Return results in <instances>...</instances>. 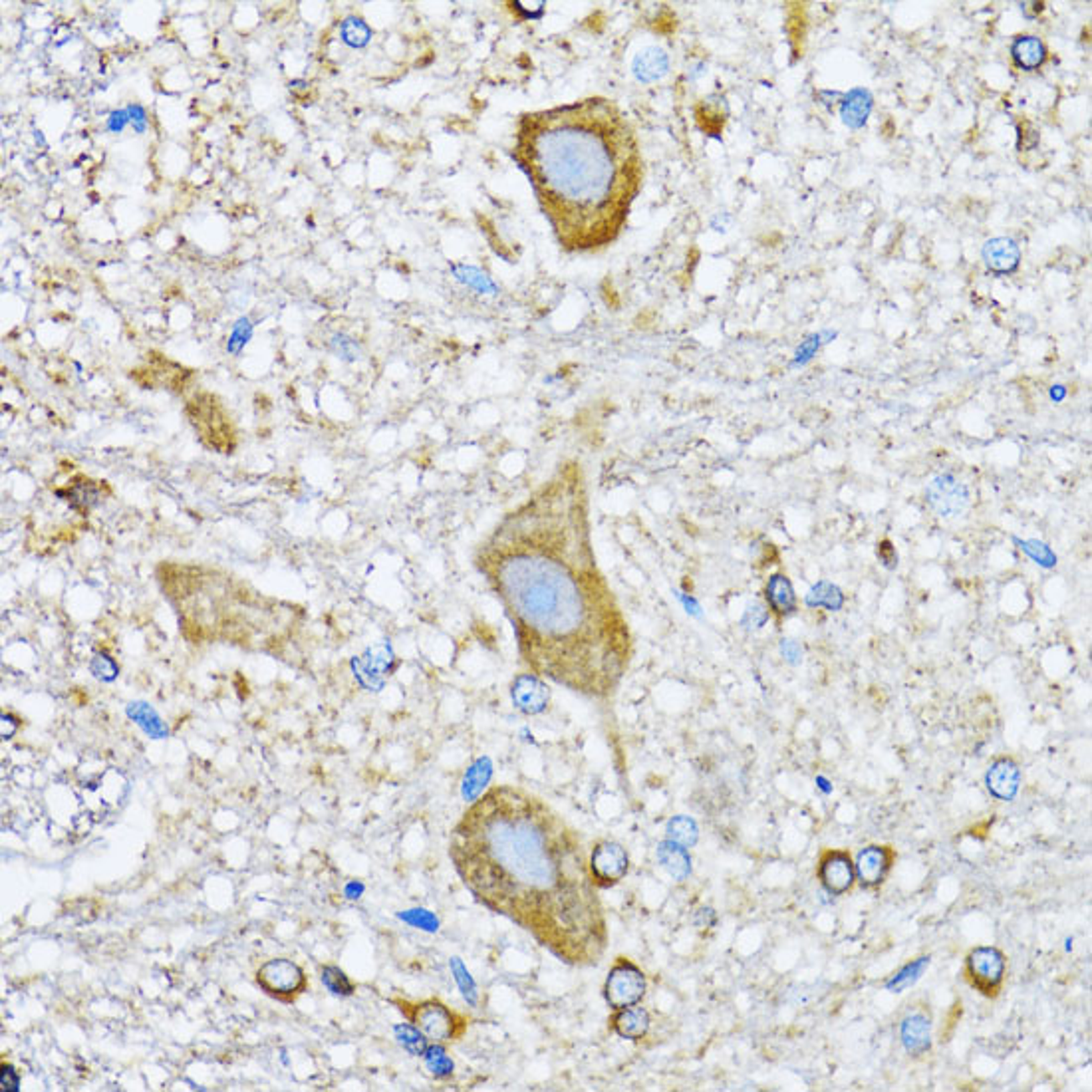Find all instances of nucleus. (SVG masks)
Wrapping results in <instances>:
<instances>
[{
  "mask_svg": "<svg viewBox=\"0 0 1092 1092\" xmlns=\"http://www.w3.org/2000/svg\"><path fill=\"white\" fill-rule=\"evenodd\" d=\"M477 567L532 674L592 699L618 690L630 632L596 562L580 469L561 471L509 510L479 546Z\"/></svg>",
  "mask_w": 1092,
  "mask_h": 1092,
  "instance_id": "nucleus-1",
  "label": "nucleus"
},
{
  "mask_svg": "<svg viewBox=\"0 0 1092 1092\" xmlns=\"http://www.w3.org/2000/svg\"><path fill=\"white\" fill-rule=\"evenodd\" d=\"M449 857L471 896L570 967H596L610 932L580 832L539 794L499 784L473 800Z\"/></svg>",
  "mask_w": 1092,
  "mask_h": 1092,
  "instance_id": "nucleus-2",
  "label": "nucleus"
},
{
  "mask_svg": "<svg viewBox=\"0 0 1092 1092\" xmlns=\"http://www.w3.org/2000/svg\"><path fill=\"white\" fill-rule=\"evenodd\" d=\"M515 158L567 251L620 235L642 177L638 142L612 100L586 98L519 120Z\"/></svg>",
  "mask_w": 1092,
  "mask_h": 1092,
  "instance_id": "nucleus-3",
  "label": "nucleus"
},
{
  "mask_svg": "<svg viewBox=\"0 0 1092 1092\" xmlns=\"http://www.w3.org/2000/svg\"><path fill=\"white\" fill-rule=\"evenodd\" d=\"M391 1005L416 1025L419 1031L427 1037L429 1043H439V1045H451V1043L461 1041L465 1032L469 1031L471 1017L451 1009L439 999H422V1001H410V999L394 997L390 999Z\"/></svg>",
  "mask_w": 1092,
  "mask_h": 1092,
  "instance_id": "nucleus-4",
  "label": "nucleus"
},
{
  "mask_svg": "<svg viewBox=\"0 0 1092 1092\" xmlns=\"http://www.w3.org/2000/svg\"><path fill=\"white\" fill-rule=\"evenodd\" d=\"M256 986L281 1003H294L308 987L303 967L288 957H274L255 971Z\"/></svg>",
  "mask_w": 1092,
  "mask_h": 1092,
  "instance_id": "nucleus-5",
  "label": "nucleus"
},
{
  "mask_svg": "<svg viewBox=\"0 0 1092 1092\" xmlns=\"http://www.w3.org/2000/svg\"><path fill=\"white\" fill-rule=\"evenodd\" d=\"M648 991L645 973L628 957H616L604 981V999L612 1011L642 1003Z\"/></svg>",
  "mask_w": 1092,
  "mask_h": 1092,
  "instance_id": "nucleus-6",
  "label": "nucleus"
},
{
  "mask_svg": "<svg viewBox=\"0 0 1092 1092\" xmlns=\"http://www.w3.org/2000/svg\"><path fill=\"white\" fill-rule=\"evenodd\" d=\"M1005 961L1003 951L997 948H976L970 951L965 960L967 979L979 993L986 997H997L999 989L1005 979Z\"/></svg>",
  "mask_w": 1092,
  "mask_h": 1092,
  "instance_id": "nucleus-7",
  "label": "nucleus"
},
{
  "mask_svg": "<svg viewBox=\"0 0 1092 1092\" xmlns=\"http://www.w3.org/2000/svg\"><path fill=\"white\" fill-rule=\"evenodd\" d=\"M588 868L596 886L612 888L626 878L630 870V857L620 842L600 841L590 850Z\"/></svg>",
  "mask_w": 1092,
  "mask_h": 1092,
  "instance_id": "nucleus-8",
  "label": "nucleus"
},
{
  "mask_svg": "<svg viewBox=\"0 0 1092 1092\" xmlns=\"http://www.w3.org/2000/svg\"><path fill=\"white\" fill-rule=\"evenodd\" d=\"M510 699L516 712L523 715H541L551 706V687L536 674H519L510 683Z\"/></svg>",
  "mask_w": 1092,
  "mask_h": 1092,
  "instance_id": "nucleus-9",
  "label": "nucleus"
},
{
  "mask_svg": "<svg viewBox=\"0 0 1092 1092\" xmlns=\"http://www.w3.org/2000/svg\"><path fill=\"white\" fill-rule=\"evenodd\" d=\"M819 880L828 894L842 896L857 882V870L848 852L842 850H831L822 854L819 864Z\"/></svg>",
  "mask_w": 1092,
  "mask_h": 1092,
  "instance_id": "nucleus-10",
  "label": "nucleus"
},
{
  "mask_svg": "<svg viewBox=\"0 0 1092 1092\" xmlns=\"http://www.w3.org/2000/svg\"><path fill=\"white\" fill-rule=\"evenodd\" d=\"M892 864H894V850L890 846L872 844V846L858 852L857 862H854L857 880L862 884V888L880 886L886 880L888 872L892 870Z\"/></svg>",
  "mask_w": 1092,
  "mask_h": 1092,
  "instance_id": "nucleus-11",
  "label": "nucleus"
},
{
  "mask_svg": "<svg viewBox=\"0 0 1092 1092\" xmlns=\"http://www.w3.org/2000/svg\"><path fill=\"white\" fill-rule=\"evenodd\" d=\"M902 1045L912 1057H922L932 1048V1019L924 1009H916L903 1017L900 1025Z\"/></svg>",
  "mask_w": 1092,
  "mask_h": 1092,
  "instance_id": "nucleus-12",
  "label": "nucleus"
},
{
  "mask_svg": "<svg viewBox=\"0 0 1092 1092\" xmlns=\"http://www.w3.org/2000/svg\"><path fill=\"white\" fill-rule=\"evenodd\" d=\"M987 790L999 800H1013L1021 787V771L1011 758L995 761L986 774Z\"/></svg>",
  "mask_w": 1092,
  "mask_h": 1092,
  "instance_id": "nucleus-13",
  "label": "nucleus"
},
{
  "mask_svg": "<svg viewBox=\"0 0 1092 1092\" xmlns=\"http://www.w3.org/2000/svg\"><path fill=\"white\" fill-rule=\"evenodd\" d=\"M928 494L932 507L938 510L941 516L961 513V509H964V505L967 503L965 487L960 485V483L950 475L935 479L932 487H929Z\"/></svg>",
  "mask_w": 1092,
  "mask_h": 1092,
  "instance_id": "nucleus-14",
  "label": "nucleus"
},
{
  "mask_svg": "<svg viewBox=\"0 0 1092 1092\" xmlns=\"http://www.w3.org/2000/svg\"><path fill=\"white\" fill-rule=\"evenodd\" d=\"M983 261L986 267L995 274H1009L1019 267L1021 251L1019 245L1009 236H995L983 245Z\"/></svg>",
  "mask_w": 1092,
  "mask_h": 1092,
  "instance_id": "nucleus-15",
  "label": "nucleus"
},
{
  "mask_svg": "<svg viewBox=\"0 0 1092 1092\" xmlns=\"http://www.w3.org/2000/svg\"><path fill=\"white\" fill-rule=\"evenodd\" d=\"M608 1023H610V1029L614 1031L620 1039L642 1041L650 1032L652 1017H650L648 1009L639 1007V1005H634V1007L614 1011V1015L608 1019Z\"/></svg>",
  "mask_w": 1092,
  "mask_h": 1092,
  "instance_id": "nucleus-16",
  "label": "nucleus"
},
{
  "mask_svg": "<svg viewBox=\"0 0 1092 1092\" xmlns=\"http://www.w3.org/2000/svg\"><path fill=\"white\" fill-rule=\"evenodd\" d=\"M670 72L668 52L658 46H648L638 52L632 60V74L638 82L654 84L660 82Z\"/></svg>",
  "mask_w": 1092,
  "mask_h": 1092,
  "instance_id": "nucleus-17",
  "label": "nucleus"
},
{
  "mask_svg": "<svg viewBox=\"0 0 1092 1092\" xmlns=\"http://www.w3.org/2000/svg\"><path fill=\"white\" fill-rule=\"evenodd\" d=\"M874 107V98L866 88H854L850 90L846 96H842L841 101V117L844 126H848L850 129H860L864 127V123L868 122L870 114H872Z\"/></svg>",
  "mask_w": 1092,
  "mask_h": 1092,
  "instance_id": "nucleus-18",
  "label": "nucleus"
},
{
  "mask_svg": "<svg viewBox=\"0 0 1092 1092\" xmlns=\"http://www.w3.org/2000/svg\"><path fill=\"white\" fill-rule=\"evenodd\" d=\"M126 713H127V717L132 719L133 723H136L137 727L149 737V739L161 741V739H168V737H169L168 723H165L163 717H161V715L155 712V709L149 706L147 701L127 703Z\"/></svg>",
  "mask_w": 1092,
  "mask_h": 1092,
  "instance_id": "nucleus-19",
  "label": "nucleus"
},
{
  "mask_svg": "<svg viewBox=\"0 0 1092 1092\" xmlns=\"http://www.w3.org/2000/svg\"><path fill=\"white\" fill-rule=\"evenodd\" d=\"M765 596L769 608L777 616L793 614L794 608H797V596H794L793 584H790V580L784 574H773L769 578Z\"/></svg>",
  "mask_w": 1092,
  "mask_h": 1092,
  "instance_id": "nucleus-20",
  "label": "nucleus"
},
{
  "mask_svg": "<svg viewBox=\"0 0 1092 1092\" xmlns=\"http://www.w3.org/2000/svg\"><path fill=\"white\" fill-rule=\"evenodd\" d=\"M1011 58L1021 70H1037L1047 60V48L1037 36H1017L1011 44Z\"/></svg>",
  "mask_w": 1092,
  "mask_h": 1092,
  "instance_id": "nucleus-21",
  "label": "nucleus"
},
{
  "mask_svg": "<svg viewBox=\"0 0 1092 1092\" xmlns=\"http://www.w3.org/2000/svg\"><path fill=\"white\" fill-rule=\"evenodd\" d=\"M658 862L664 866L665 872L677 882L687 880V876L691 874L690 852H687V848H683L680 844L671 841H664L658 846Z\"/></svg>",
  "mask_w": 1092,
  "mask_h": 1092,
  "instance_id": "nucleus-22",
  "label": "nucleus"
},
{
  "mask_svg": "<svg viewBox=\"0 0 1092 1092\" xmlns=\"http://www.w3.org/2000/svg\"><path fill=\"white\" fill-rule=\"evenodd\" d=\"M491 777H493L491 758L489 757L477 758V761L467 769L465 777H463V784H461L463 799L469 800V803L477 800L483 793H485V787L489 784V781H491Z\"/></svg>",
  "mask_w": 1092,
  "mask_h": 1092,
  "instance_id": "nucleus-23",
  "label": "nucleus"
},
{
  "mask_svg": "<svg viewBox=\"0 0 1092 1092\" xmlns=\"http://www.w3.org/2000/svg\"><path fill=\"white\" fill-rule=\"evenodd\" d=\"M423 1063L427 1073L432 1074L435 1080H448L453 1077L455 1073V1061L451 1058V1054L448 1051V1045H439V1043H429L427 1051L423 1054Z\"/></svg>",
  "mask_w": 1092,
  "mask_h": 1092,
  "instance_id": "nucleus-24",
  "label": "nucleus"
},
{
  "mask_svg": "<svg viewBox=\"0 0 1092 1092\" xmlns=\"http://www.w3.org/2000/svg\"><path fill=\"white\" fill-rule=\"evenodd\" d=\"M394 1039L397 1041V1045H400L403 1051L410 1054V1057H423L429 1047L427 1037H425L423 1032L411 1023L394 1025Z\"/></svg>",
  "mask_w": 1092,
  "mask_h": 1092,
  "instance_id": "nucleus-25",
  "label": "nucleus"
},
{
  "mask_svg": "<svg viewBox=\"0 0 1092 1092\" xmlns=\"http://www.w3.org/2000/svg\"><path fill=\"white\" fill-rule=\"evenodd\" d=\"M320 981L334 997H352L356 993V983L338 965H322Z\"/></svg>",
  "mask_w": 1092,
  "mask_h": 1092,
  "instance_id": "nucleus-26",
  "label": "nucleus"
},
{
  "mask_svg": "<svg viewBox=\"0 0 1092 1092\" xmlns=\"http://www.w3.org/2000/svg\"><path fill=\"white\" fill-rule=\"evenodd\" d=\"M665 835H668V841L680 844L683 848H691L696 846L697 838H699V828L697 822L690 819V816L680 815L674 816L668 822V828H665Z\"/></svg>",
  "mask_w": 1092,
  "mask_h": 1092,
  "instance_id": "nucleus-27",
  "label": "nucleus"
},
{
  "mask_svg": "<svg viewBox=\"0 0 1092 1092\" xmlns=\"http://www.w3.org/2000/svg\"><path fill=\"white\" fill-rule=\"evenodd\" d=\"M340 39L346 46L360 50V48H365L370 44V40H372V28L362 18L349 16L340 26Z\"/></svg>",
  "mask_w": 1092,
  "mask_h": 1092,
  "instance_id": "nucleus-28",
  "label": "nucleus"
},
{
  "mask_svg": "<svg viewBox=\"0 0 1092 1092\" xmlns=\"http://www.w3.org/2000/svg\"><path fill=\"white\" fill-rule=\"evenodd\" d=\"M928 965H929V957H919V960L912 961V964H908L903 970L898 971L896 976L886 983V989L892 993H902L903 989L912 987L913 983L924 976V971L928 970Z\"/></svg>",
  "mask_w": 1092,
  "mask_h": 1092,
  "instance_id": "nucleus-29",
  "label": "nucleus"
},
{
  "mask_svg": "<svg viewBox=\"0 0 1092 1092\" xmlns=\"http://www.w3.org/2000/svg\"><path fill=\"white\" fill-rule=\"evenodd\" d=\"M453 272H455L457 281L465 282L467 287L475 288L477 292H481V294H494V292H497V287H494V282L491 281V278H489L487 274H483L475 267L461 265V267H455Z\"/></svg>",
  "mask_w": 1092,
  "mask_h": 1092,
  "instance_id": "nucleus-30",
  "label": "nucleus"
},
{
  "mask_svg": "<svg viewBox=\"0 0 1092 1092\" xmlns=\"http://www.w3.org/2000/svg\"><path fill=\"white\" fill-rule=\"evenodd\" d=\"M449 967H451V973H453L457 986L461 989L463 997H465V1001L473 1005V1007H477V1001H479L477 986L475 981H473V977L469 976V971H467V967L463 965L461 957H451Z\"/></svg>",
  "mask_w": 1092,
  "mask_h": 1092,
  "instance_id": "nucleus-31",
  "label": "nucleus"
},
{
  "mask_svg": "<svg viewBox=\"0 0 1092 1092\" xmlns=\"http://www.w3.org/2000/svg\"><path fill=\"white\" fill-rule=\"evenodd\" d=\"M806 602H809L810 606H826L828 610H838V608L842 606L844 598H842L841 590H838L836 586H832L828 582H820L819 586H815V588H812V592L809 594V598H806Z\"/></svg>",
  "mask_w": 1092,
  "mask_h": 1092,
  "instance_id": "nucleus-32",
  "label": "nucleus"
},
{
  "mask_svg": "<svg viewBox=\"0 0 1092 1092\" xmlns=\"http://www.w3.org/2000/svg\"><path fill=\"white\" fill-rule=\"evenodd\" d=\"M90 671L96 680L111 683L120 675V665H117V661L110 654L98 652L90 661Z\"/></svg>",
  "mask_w": 1092,
  "mask_h": 1092,
  "instance_id": "nucleus-33",
  "label": "nucleus"
},
{
  "mask_svg": "<svg viewBox=\"0 0 1092 1092\" xmlns=\"http://www.w3.org/2000/svg\"><path fill=\"white\" fill-rule=\"evenodd\" d=\"M251 338H252V324H251V320L246 318V316H243V318L236 320L233 330H230V336H229V342H227V352L233 354V356H239V354L243 352V348L246 346V344H249Z\"/></svg>",
  "mask_w": 1092,
  "mask_h": 1092,
  "instance_id": "nucleus-34",
  "label": "nucleus"
},
{
  "mask_svg": "<svg viewBox=\"0 0 1092 1092\" xmlns=\"http://www.w3.org/2000/svg\"><path fill=\"white\" fill-rule=\"evenodd\" d=\"M400 918L403 919V922L416 925V928H419V929H425V932H437V925H439L437 918H435L432 912L423 910V908H416V910L403 912V913H400Z\"/></svg>",
  "mask_w": 1092,
  "mask_h": 1092,
  "instance_id": "nucleus-35",
  "label": "nucleus"
},
{
  "mask_svg": "<svg viewBox=\"0 0 1092 1092\" xmlns=\"http://www.w3.org/2000/svg\"><path fill=\"white\" fill-rule=\"evenodd\" d=\"M0 1086H3V1090L7 1092L20 1090V1074L10 1063L0 1064Z\"/></svg>",
  "mask_w": 1092,
  "mask_h": 1092,
  "instance_id": "nucleus-36",
  "label": "nucleus"
},
{
  "mask_svg": "<svg viewBox=\"0 0 1092 1092\" xmlns=\"http://www.w3.org/2000/svg\"><path fill=\"white\" fill-rule=\"evenodd\" d=\"M819 346H820V334H815V336H810L809 340H805L803 344H800V348L797 349L794 365H803V364L809 362V360L816 354Z\"/></svg>",
  "mask_w": 1092,
  "mask_h": 1092,
  "instance_id": "nucleus-37",
  "label": "nucleus"
},
{
  "mask_svg": "<svg viewBox=\"0 0 1092 1092\" xmlns=\"http://www.w3.org/2000/svg\"><path fill=\"white\" fill-rule=\"evenodd\" d=\"M767 616H769V612H767L765 608H763V606H758V604L751 606L749 610L745 612L743 626H745V628H753V630H757V628H761L763 624L767 622Z\"/></svg>",
  "mask_w": 1092,
  "mask_h": 1092,
  "instance_id": "nucleus-38",
  "label": "nucleus"
},
{
  "mask_svg": "<svg viewBox=\"0 0 1092 1092\" xmlns=\"http://www.w3.org/2000/svg\"><path fill=\"white\" fill-rule=\"evenodd\" d=\"M127 111H129V120H132L133 129H136L137 133H143L145 129H147V114H145L143 107L139 104H133V106L127 107Z\"/></svg>",
  "mask_w": 1092,
  "mask_h": 1092,
  "instance_id": "nucleus-39",
  "label": "nucleus"
},
{
  "mask_svg": "<svg viewBox=\"0 0 1092 1092\" xmlns=\"http://www.w3.org/2000/svg\"><path fill=\"white\" fill-rule=\"evenodd\" d=\"M129 123H132V120H129V111L127 110H117L110 117H107V129H110L111 133H122L123 129L129 126Z\"/></svg>",
  "mask_w": 1092,
  "mask_h": 1092,
  "instance_id": "nucleus-40",
  "label": "nucleus"
},
{
  "mask_svg": "<svg viewBox=\"0 0 1092 1092\" xmlns=\"http://www.w3.org/2000/svg\"><path fill=\"white\" fill-rule=\"evenodd\" d=\"M878 558L884 564L886 568H894L898 564V554L896 548L892 546L890 541H882L878 542Z\"/></svg>",
  "mask_w": 1092,
  "mask_h": 1092,
  "instance_id": "nucleus-41",
  "label": "nucleus"
},
{
  "mask_svg": "<svg viewBox=\"0 0 1092 1092\" xmlns=\"http://www.w3.org/2000/svg\"><path fill=\"white\" fill-rule=\"evenodd\" d=\"M1035 546H1037V548H1031V546L1027 545V542H1025V546H1021V548H1025V551L1029 552L1031 556L1035 558L1037 562L1045 564V567H1053V564H1054V556L1051 554V551H1048V548H1047L1045 545H1037V542H1035Z\"/></svg>",
  "mask_w": 1092,
  "mask_h": 1092,
  "instance_id": "nucleus-42",
  "label": "nucleus"
},
{
  "mask_svg": "<svg viewBox=\"0 0 1092 1092\" xmlns=\"http://www.w3.org/2000/svg\"><path fill=\"white\" fill-rule=\"evenodd\" d=\"M334 344H336V354H340L342 358L346 360L358 358V346L354 340H349V338H336Z\"/></svg>",
  "mask_w": 1092,
  "mask_h": 1092,
  "instance_id": "nucleus-43",
  "label": "nucleus"
},
{
  "mask_svg": "<svg viewBox=\"0 0 1092 1092\" xmlns=\"http://www.w3.org/2000/svg\"><path fill=\"white\" fill-rule=\"evenodd\" d=\"M781 650H783V655H784V658L790 660V661H797V658H800V650L797 648V645H793V642H790V639H783Z\"/></svg>",
  "mask_w": 1092,
  "mask_h": 1092,
  "instance_id": "nucleus-44",
  "label": "nucleus"
},
{
  "mask_svg": "<svg viewBox=\"0 0 1092 1092\" xmlns=\"http://www.w3.org/2000/svg\"><path fill=\"white\" fill-rule=\"evenodd\" d=\"M344 894H346L349 900H358V898L364 894V884H360V882H349V884H346V888H344Z\"/></svg>",
  "mask_w": 1092,
  "mask_h": 1092,
  "instance_id": "nucleus-45",
  "label": "nucleus"
},
{
  "mask_svg": "<svg viewBox=\"0 0 1092 1092\" xmlns=\"http://www.w3.org/2000/svg\"><path fill=\"white\" fill-rule=\"evenodd\" d=\"M10 721H13V715H7V713H4V715H3V725H10ZM16 729H18V723H14V727H13V729L3 727V737H4V739H10V737L14 735V731H16Z\"/></svg>",
  "mask_w": 1092,
  "mask_h": 1092,
  "instance_id": "nucleus-46",
  "label": "nucleus"
},
{
  "mask_svg": "<svg viewBox=\"0 0 1092 1092\" xmlns=\"http://www.w3.org/2000/svg\"><path fill=\"white\" fill-rule=\"evenodd\" d=\"M691 70H693V72L690 74V78H691V80H696L697 76H701V74H706V64L699 62V64H696V66H693Z\"/></svg>",
  "mask_w": 1092,
  "mask_h": 1092,
  "instance_id": "nucleus-47",
  "label": "nucleus"
},
{
  "mask_svg": "<svg viewBox=\"0 0 1092 1092\" xmlns=\"http://www.w3.org/2000/svg\"><path fill=\"white\" fill-rule=\"evenodd\" d=\"M816 783H819V787H820L822 790H825V793H831V787H828V781H826V779L819 777V779H816Z\"/></svg>",
  "mask_w": 1092,
  "mask_h": 1092,
  "instance_id": "nucleus-48",
  "label": "nucleus"
}]
</instances>
